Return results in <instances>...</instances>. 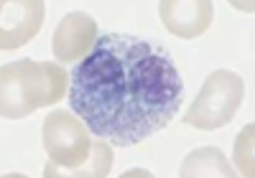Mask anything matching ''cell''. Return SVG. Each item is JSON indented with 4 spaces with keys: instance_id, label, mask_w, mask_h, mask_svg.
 <instances>
[{
    "instance_id": "obj_6",
    "label": "cell",
    "mask_w": 255,
    "mask_h": 178,
    "mask_svg": "<svg viewBox=\"0 0 255 178\" xmlns=\"http://www.w3.org/2000/svg\"><path fill=\"white\" fill-rule=\"evenodd\" d=\"M163 26L174 36L181 38H197L202 36L215 15V5L209 0H191V3H181V0H163L158 5Z\"/></svg>"
},
{
    "instance_id": "obj_4",
    "label": "cell",
    "mask_w": 255,
    "mask_h": 178,
    "mask_svg": "<svg viewBox=\"0 0 255 178\" xmlns=\"http://www.w3.org/2000/svg\"><path fill=\"white\" fill-rule=\"evenodd\" d=\"M44 148L49 150V158L54 166L77 171L90 161L92 143L84 125L74 112L54 109L44 120Z\"/></svg>"
},
{
    "instance_id": "obj_7",
    "label": "cell",
    "mask_w": 255,
    "mask_h": 178,
    "mask_svg": "<svg viewBox=\"0 0 255 178\" xmlns=\"http://www.w3.org/2000/svg\"><path fill=\"white\" fill-rule=\"evenodd\" d=\"M3 41L0 46L5 51L18 49L20 43L31 41L44 20V3L41 0H15L3 3Z\"/></svg>"
},
{
    "instance_id": "obj_8",
    "label": "cell",
    "mask_w": 255,
    "mask_h": 178,
    "mask_svg": "<svg viewBox=\"0 0 255 178\" xmlns=\"http://www.w3.org/2000/svg\"><path fill=\"white\" fill-rule=\"evenodd\" d=\"M184 178H199V176H222V178H232L235 171L230 168V161L217 150V148H199L191 155H186L181 171Z\"/></svg>"
},
{
    "instance_id": "obj_10",
    "label": "cell",
    "mask_w": 255,
    "mask_h": 178,
    "mask_svg": "<svg viewBox=\"0 0 255 178\" xmlns=\"http://www.w3.org/2000/svg\"><path fill=\"white\" fill-rule=\"evenodd\" d=\"M87 168L79 171V176H108L113 168V150L102 138L97 143H92V153H90V163H84Z\"/></svg>"
},
{
    "instance_id": "obj_2",
    "label": "cell",
    "mask_w": 255,
    "mask_h": 178,
    "mask_svg": "<svg viewBox=\"0 0 255 178\" xmlns=\"http://www.w3.org/2000/svg\"><path fill=\"white\" fill-rule=\"evenodd\" d=\"M69 92V77L51 61H13L3 66V99L0 112L8 120L31 115L33 109L51 107Z\"/></svg>"
},
{
    "instance_id": "obj_5",
    "label": "cell",
    "mask_w": 255,
    "mask_h": 178,
    "mask_svg": "<svg viewBox=\"0 0 255 178\" xmlns=\"http://www.w3.org/2000/svg\"><path fill=\"white\" fill-rule=\"evenodd\" d=\"M95 43H97L95 18L82 13V10H74L59 20V26L54 31L51 49L61 64H79L95 49Z\"/></svg>"
},
{
    "instance_id": "obj_9",
    "label": "cell",
    "mask_w": 255,
    "mask_h": 178,
    "mask_svg": "<svg viewBox=\"0 0 255 178\" xmlns=\"http://www.w3.org/2000/svg\"><path fill=\"white\" fill-rule=\"evenodd\" d=\"M253 138H255V125H245L240 138L235 143V163H238V171L243 176H255V163H253Z\"/></svg>"
},
{
    "instance_id": "obj_1",
    "label": "cell",
    "mask_w": 255,
    "mask_h": 178,
    "mask_svg": "<svg viewBox=\"0 0 255 178\" xmlns=\"http://www.w3.org/2000/svg\"><path fill=\"white\" fill-rule=\"evenodd\" d=\"M69 109L115 148L161 132L184 102V82L168 49L128 33H105L69 72Z\"/></svg>"
},
{
    "instance_id": "obj_3",
    "label": "cell",
    "mask_w": 255,
    "mask_h": 178,
    "mask_svg": "<svg viewBox=\"0 0 255 178\" xmlns=\"http://www.w3.org/2000/svg\"><path fill=\"white\" fill-rule=\"evenodd\" d=\"M243 94H245V84L235 72L230 69L212 72L197 99L186 109L184 122L199 130H220L235 117Z\"/></svg>"
}]
</instances>
